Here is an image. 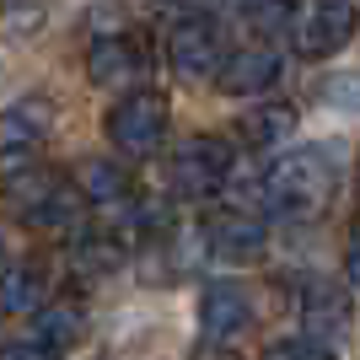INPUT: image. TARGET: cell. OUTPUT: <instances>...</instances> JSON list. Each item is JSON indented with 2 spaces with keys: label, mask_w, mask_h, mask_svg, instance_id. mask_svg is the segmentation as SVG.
Wrapping results in <instances>:
<instances>
[{
  "label": "cell",
  "mask_w": 360,
  "mask_h": 360,
  "mask_svg": "<svg viewBox=\"0 0 360 360\" xmlns=\"http://www.w3.org/2000/svg\"><path fill=\"white\" fill-rule=\"evenodd\" d=\"M280 81V54L269 44H248L237 54H226L221 70H215V86L226 97H258V91H269Z\"/></svg>",
  "instance_id": "30bf717a"
},
{
  "label": "cell",
  "mask_w": 360,
  "mask_h": 360,
  "mask_svg": "<svg viewBox=\"0 0 360 360\" xmlns=\"http://www.w3.org/2000/svg\"><path fill=\"white\" fill-rule=\"evenodd\" d=\"M248 323H253V301H248L242 285L215 280V285L199 290V333H205L210 345H231V339H242Z\"/></svg>",
  "instance_id": "ba28073f"
},
{
  "label": "cell",
  "mask_w": 360,
  "mask_h": 360,
  "mask_svg": "<svg viewBox=\"0 0 360 360\" xmlns=\"http://www.w3.org/2000/svg\"><path fill=\"white\" fill-rule=\"evenodd\" d=\"M103 129L119 156H150L167 140V97L162 91H129L108 108Z\"/></svg>",
  "instance_id": "277c9868"
},
{
  "label": "cell",
  "mask_w": 360,
  "mask_h": 360,
  "mask_svg": "<svg viewBox=\"0 0 360 360\" xmlns=\"http://www.w3.org/2000/svg\"><path fill=\"white\" fill-rule=\"evenodd\" d=\"M49 124H54V108L44 97H27V103H11L0 113V178H11L22 167H32V156L44 150Z\"/></svg>",
  "instance_id": "8992f818"
},
{
  "label": "cell",
  "mask_w": 360,
  "mask_h": 360,
  "mask_svg": "<svg viewBox=\"0 0 360 360\" xmlns=\"http://www.w3.org/2000/svg\"><path fill=\"white\" fill-rule=\"evenodd\" d=\"M290 129H296V108L290 103H264V108H253V113L242 119V146L269 150V146H280Z\"/></svg>",
  "instance_id": "9a60e30c"
},
{
  "label": "cell",
  "mask_w": 360,
  "mask_h": 360,
  "mask_svg": "<svg viewBox=\"0 0 360 360\" xmlns=\"http://www.w3.org/2000/svg\"><path fill=\"white\" fill-rule=\"evenodd\" d=\"M0 360H60V345H49V339H38V333H27V339H11V345L0 349Z\"/></svg>",
  "instance_id": "ac0fdd59"
},
{
  "label": "cell",
  "mask_w": 360,
  "mask_h": 360,
  "mask_svg": "<svg viewBox=\"0 0 360 360\" xmlns=\"http://www.w3.org/2000/svg\"><path fill=\"white\" fill-rule=\"evenodd\" d=\"M167 65L183 81H205V75L221 70V32H215L210 16H183L167 32Z\"/></svg>",
  "instance_id": "52a82bcc"
},
{
  "label": "cell",
  "mask_w": 360,
  "mask_h": 360,
  "mask_svg": "<svg viewBox=\"0 0 360 360\" xmlns=\"http://www.w3.org/2000/svg\"><path fill=\"white\" fill-rule=\"evenodd\" d=\"M242 11H248V22H258V27H285V16L296 11V0H248Z\"/></svg>",
  "instance_id": "d6986e66"
},
{
  "label": "cell",
  "mask_w": 360,
  "mask_h": 360,
  "mask_svg": "<svg viewBox=\"0 0 360 360\" xmlns=\"http://www.w3.org/2000/svg\"><path fill=\"white\" fill-rule=\"evenodd\" d=\"M140 49L135 38H124V32H113V38H103V44H91L86 54V75L97 81V86H119V81H135L140 75Z\"/></svg>",
  "instance_id": "7c38bea8"
},
{
  "label": "cell",
  "mask_w": 360,
  "mask_h": 360,
  "mask_svg": "<svg viewBox=\"0 0 360 360\" xmlns=\"http://www.w3.org/2000/svg\"><path fill=\"white\" fill-rule=\"evenodd\" d=\"M360 27V6L355 0H307L290 16V49L301 60H328L355 38Z\"/></svg>",
  "instance_id": "3957f363"
},
{
  "label": "cell",
  "mask_w": 360,
  "mask_h": 360,
  "mask_svg": "<svg viewBox=\"0 0 360 360\" xmlns=\"http://www.w3.org/2000/svg\"><path fill=\"white\" fill-rule=\"evenodd\" d=\"M333 183H339L333 156H328V150H317V146H301V150L280 156V162L264 172L258 194H264V210H269V215L307 221V215H317L323 205H328Z\"/></svg>",
  "instance_id": "6da1fadb"
},
{
  "label": "cell",
  "mask_w": 360,
  "mask_h": 360,
  "mask_svg": "<svg viewBox=\"0 0 360 360\" xmlns=\"http://www.w3.org/2000/svg\"><path fill=\"white\" fill-rule=\"evenodd\" d=\"M167 172H172V188H178L183 199H210V194H221L226 178H231V146L215 140V135H194V140H183V146L172 150Z\"/></svg>",
  "instance_id": "5b68a950"
},
{
  "label": "cell",
  "mask_w": 360,
  "mask_h": 360,
  "mask_svg": "<svg viewBox=\"0 0 360 360\" xmlns=\"http://www.w3.org/2000/svg\"><path fill=\"white\" fill-rule=\"evenodd\" d=\"M32 333H38V339H49V345H75V339H81V333H86V307H75V301H54V307H38V312H32Z\"/></svg>",
  "instance_id": "2e32d148"
},
{
  "label": "cell",
  "mask_w": 360,
  "mask_h": 360,
  "mask_svg": "<svg viewBox=\"0 0 360 360\" xmlns=\"http://www.w3.org/2000/svg\"><path fill=\"white\" fill-rule=\"evenodd\" d=\"M205 242H210V253H221L226 264H253V258L264 253V242H269V226L253 210H215L210 221H205Z\"/></svg>",
  "instance_id": "9c48e42d"
},
{
  "label": "cell",
  "mask_w": 360,
  "mask_h": 360,
  "mask_svg": "<svg viewBox=\"0 0 360 360\" xmlns=\"http://www.w3.org/2000/svg\"><path fill=\"white\" fill-rule=\"evenodd\" d=\"M349 323H355V307H349V290L333 285V280H312V285L301 290V328L312 333V339H345Z\"/></svg>",
  "instance_id": "8fae6325"
},
{
  "label": "cell",
  "mask_w": 360,
  "mask_h": 360,
  "mask_svg": "<svg viewBox=\"0 0 360 360\" xmlns=\"http://www.w3.org/2000/svg\"><path fill=\"white\" fill-rule=\"evenodd\" d=\"M264 360H339L323 339H312V333H301V339H280V345L264 349Z\"/></svg>",
  "instance_id": "e0dca14e"
},
{
  "label": "cell",
  "mask_w": 360,
  "mask_h": 360,
  "mask_svg": "<svg viewBox=\"0 0 360 360\" xmlns=\"http://www.w3.org/2000/svg\"><path fill=\"white\" fill-rule=\"evenodd\" d=\"M44 301H49V280L38 264H11L0 274V312L22 317V312H38Z\"/></svg>",
  "instance_id": "4fadbf2b"
},
{
  "label": "cell",
  "mask_w": 360,
  "mask_h": 360,
  "mask_svg": "<svg viewBox=\"0 0 360 360\" xmlns=\"http://www.w3.org/2000/svg\"><path fill=\"white\" fill-rule=\"evenodd\" d=\"M323 97H328V103H360V75H339V81H328Z\"/></svg>",
  "instance_id": "44dd1931"
},
{
  "label": "cell",
  "mask_w": 360,
  "mask_h": 360,
  "mask_svg": "<svg viewBox=\"0 0 360 360\" xmlns=\"http://www.w3.org/2000/svg\"><path fill=\"white\" fill-rule=\"evenodd\" d=\"M345 280H349V290H360V221L345 237Z\"/></svg>",
  "instance_id": "ffe728a7"
},
{
  "label": "cell",
  "mask_w": 360,
  "mask_h": 360,
  "mask_svg": "<svg viewBox=\"0 0 360 360\" xmlns=\"http://www.w3.org/2000/svg\"><path fill=\"white\" fill-rule=\"evenodd\" d=\"M6 210L22 226H38V231H60V226L75 221L81 210V188L49 167H22L6 178Z\"/></svg>",
  "instance_id": "7a4b0ae2"
},
{
  "label": "cell",
  "mask_w": 360,
  "mask_h": 360,
  "mask_svg": "<svg viewBox=\"0 0 360 360\" xmlns=\"http://www.w3.org/2000/svg\"><path fill=\"white\" fill-rule=\"evenodd\" d=\"M70 183L81 188L86 205H119V199L129 194V172H124L119 162H81Z\"/></svg>",
  "instance_id": "5bb4252c"
}]
</instances>
